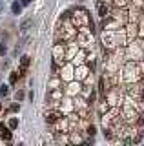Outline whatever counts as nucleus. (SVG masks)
<instances>
[{"mask_svg": "<svg viewBox=\"0 0 144 146\" xmlns=\"http://www.w3.org/2000/svg\"><path fill=\"white\" fill-rule=\"evenodd\" d=\"M9 126L11 128H17V126H18V121H17V119H11V121H9Z\"/></svg>", "mask_w": 144, "mask_h": 146, "instance_id": "obj_7", "label": "nucleus"}, {"mask_svg": "<svg viewBox=\"0 0 144 146\" xmlns=\"http://www.w3.org/2000/svg\"><path fill=\"white\" fill-rule=\"evenodd\" d=\"M17 80H18V75H17V73H11V77H9V82H11V84H15Z\"/></svg>", "mask_w": 144, "mask_h": 146, "instance_id": "obj_6", "label": "nucleus"}, {"mask_svg": "<svg viewBox=\"0 0 144 146\" xmlns=\"http://www.w3.org/2000/svg\"><path fill=\"white\" fill-rule=\"evenodd\" d=\"M58 119H60V115H58L57 111H49V113H48V117H46V121L49 122V124H55Z\"/></svg>", "mask_w": 144, "mask_h": 146, "instance_id": "obj_2", "label": "nucleus"}, {"mask_svg": "<svg viewBox=\"0 0 144 146\" xmlns=\"http://www.w3.org/2000/svg\"><path fill=\"white\" fill-rule=\"evenodd\" d=\"M20 66H22V71H24L26 68L29 66V57H28V55H24V57H22V60H20Z\"/></svg>", "mask_w": 144, "mask_h": 146, "instance_id": "obj_3", "label": "nucleus"}, {"mask_svg": "<svg viewBox=\"0 0 144 146\" xmlns=\"http://www.w3.org/2000/svg\"><path fill=\"white\" fill-rule=\"evenodd\" d=\"M20 9H22V6H20L18 2H13V6H11V11L15 13V15H17V13H20Z\"/></svg>", "mask_w": 144, "mask_h": 146, "instance_id": "obj_4", "label": "nucleus"}, {"mask_svg": "<svg viewBox=\"0 0 144 146\" xmlns=\"http://www.w3.org/2000/svg\"><path fill=\"white\" fill-rule=\"evenodd\" d=\"M0 108H2V102H0Z\"/></svg>", "mask_w": 144, "mask_h": 146, "instance_id": "obj_12", "label": "nucleus"}, {"mask_svg": "<svg viewBox=\"0 0 144 146\" xmlns=\"http://www.w3.org/2000/svg\"><path fill=\"white\" fill-rule=\"evenodd\" d=\"M106 13H108L106 6H98V15H100V18H104V17H106Z\"/></svg>", "mask_w": 144, "mask_h": 146, "instance_id": "obj_5", "label": "nucleus"}, {"mask_svg": "<svg viewBox=\"0 0 144 146\" xmlns=\"http://www.w3.org/2000/svg\"><path fill=\"white\" fill-rule=\"evenodd\" d=\"M24 91H18V93H17V100H22V99H24Z\"/></svg>", "mask_w": 144, "mask_h": 146, "instance_id": "obj_8", "label": "nucleus"}, {"mask_svg": "<svg viewBox=\"0 0 144 146\" xmlns=\"http://www.w3.org/2000/svg\"><path fill=\"white\" fill-rule=\"evenodd\" d=\"M29 24H31V22H29V20H24V22H22V29H26V27H28Z\"/></svg>", "mask_w": 144, "mask_h": 146, "instance_id": "obj_9", "label": "nucleus"}, {"mask_svg": "<svg viewBox=\"0 0 144 146\" xmlns=\"http://www.w3.org/2000/svg\"><path fill=\"white\" fill-rule=\"evenodd\" d=\"M7 93V86H2V90H0V95H6Z\"/></svg>", "mask_w": 144, "mask_h": 146, "instance_id": "obj_10", "label": "nucleus"}, {"mask_svg": "<svg viewBox=\"0 0 144 146\" xmlns=\"http://www.w3.org/2000/svg\"><path fill=\"white\" fill-rule=\"evenodd\" d=\"M4 53H6V46L0 44V55H4Z\"/></svg>", "mask_w": 144, "mask_h": 146, "instance_id": "obj_11", "label": "nucleus"}, {"mask_svg": "<svg viewBox=\"0 0 144 146\" xmlns=\"http://www.w3.org/2000/svg\"><path fill=\"white\" fill-rule=\"evenodd\" d=\"M0 137H2V139H6V141H11V131L7 130L4 124H0Z\"/></svg>", "mask_w": 144, "mask_h": 146, "instance_id": "obj_1", "label": "nucleus"}]
</instances>
